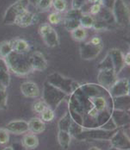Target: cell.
Instances as JSON below:
<instances>
[{
    "label": "cell",
    "instance_id": "cell-1",
    "mask_svg": "<svg viewBox=\"0 0 130 150\" xmlns=\"http://www.w3.org/2000/svg\"><path fill=\"white\" fill-rule=\"evenodd\" d=\"M68 112L72 120L84 129L100 128L111 118L113 98L100 84L86 83L69 96Z\"/></svg>",
    "mask_w": 130,
    "mask_h": 150
},
{
    "label": "cell",
    "instance_id": "cell-2",
    "mask_svg": "<svg viewBox=\"0 0 130 150\" xmlns=\"http://www.w3.org/2000/svg\"><path fill=\"white\" fill-rule=\"evenodd\" d=\"M4 59L9 71L17 76H25L33 71L28 53L12 51Z\"/></svg>",
    "mask_w": 130,
    "mask_h": 150
},
{
    "label": "cell",
    "instance_id": "cell-3",
    "mask_svg": "<svg viewBox=\"0 0 130 150\" xmlns=\"http://www.w3.org/2000/svg\"><path fill=\"white\" fill-rule=\"evenodd\" d=\"M48 83L51 85L60 89L69 96L79 87L80 83L75 81L71 78H66L59 73H53L47 76V80Z\"/></svg>",
    "mask_w": 130,
    "mask_h": 150
},
{
    "label": "cell",
    "instance_id": "cell-4",
    "mask_svg": "<svg viewBox=\"0 0 130 150\" xmlns=\"http://www.w3.org/2000/svg\"><path fill=\"white\" fill-rule=\"evenodd\" d=\"M67 97H69L68 95L51 85L47 82H45L44 84L42 100L47 104L48 107L53 109V111L58 108L62 102Z\"/></svg>",
    "mask_w": 130,
    "mask_h": 150
},
{
    "label": "cell",
    "instance_id": "cell-5",
    "mask_svg": "<svg viewBox=\"0 0 130 150\" xmlns=\"http://www.w3.org/2000/svg\"><path fill=\"white\" fill-rule=\"evenodd\" d=\"M116 130L117 129L115 130H105L101 128L83 129L74 138L78 140H110Z\"/></svg>",
    "mask_w": 130,
    "mask_h": 150
},
{
    "label": "cell",
    "instance_id": "cell-6",
    "mask_svg": "<svg viewBox=\"0 0 130 150\" xmlns=\"http://www.w3.org/2000/svg\"><path fill=\"white\" fill-rule=\"evenodd\" d=\"M28 0H18L13 4L6 11L3 22L5 24H15L16 19L24 11L28 10Z\"/></svg>",
    "mask_w": 130,
    "mask_h": 150
},
{
    "label": "cell",
    "instance_id": "cell-7",
    "mask_svg": "<svg viewBox=\"0 0 130 150\" xmlns=\"http://www.w3.org/2000/svg\"><path fill=\"white\" fill-rule=\"evenodd\" d=\"M112 14L114 21L121 26L129 22V11L123 0H114L112 6Z\"/></svg>",
    "mask_w": 130,
    "mask_h": 150
},
{
    "label": "cell",
    "instance_id": "cell-8",
    "mask_svg": "<svg viewBox=\"0 0 130 150\" xmlns=\"http://www.w3.org/2000/svg\"><path fill=\"white\" fill-rule=\"evenodd\" d=\"M39 33L43 42L48 47L55 48L60 45V39L58 33L54 28L48 23L40 25Z\"/></svg>",
    "mask_w": 130,
    "mask_h": 150
},
{
    "label": "cell",
    "instance_id": "cell-9",
    "mask_svg": "<svg viewBox=\"0 0 130 150\" xmlns=\"http://www.w3.org/2000/svg\"><path fill=\"white\" fill-rule=\"evenodd\" d=\"M112 147L118 150L130 149V138L124 128H118L110 140Z\"/></svg>",
    "mask_w": 130,
    "mask_h": 150
},
{
    "label": "cell",
    "instance_id": "cell-10",
    "mask_svg": "<svg viewBox=\"0 0 130 150\" xmlns=\"http://www.w3.org/2000/svg\"><path fill=\"white\" fill-rule=\"evenodd\" d=\"M103 49V44L94 45L90 42L83 43L80 47V57L84 60H91L98 56Z\"/></svg>",
    "mask_w": 130,
    "mask_h": 150
},
{
    "label": "cell",
    "instance_id": "cell-11",
    "mask_svg": "<svg viewBox=\"0 0 130 150\" xmlns=\"http://www.w3.org/2000/svg\"><path fill=\"white\" fill-rule=\"evenodd\" d=\"M97 80L98 84L109 89L118 79L117 75L113 69H100L98 74Z\"/></svg>",
    "mask_w": 130,
    "mask_h": 150
},
{
    "label": "cell",
    "instance_id": "cell-12",
    "mask_svg": "<svg viewBox=\"0 0 130 150\" xmlns=\"http://www.w3.org/2000/svg\"><path fill=\"white\" fill-rule=\"evenodd\" d=\"M108 90L112 98L129 95V80L127 78L117 80Z\"/></svg>",
    "mask_w": 130,
    "mask_h": 150
},
{
    "label": "cell",
    "instance_id": "cell-13",
    "mask_svg": "<svg viewBox=\"0 0 130 150\" xmlns=\"http://www.w3.org/2000/svg\"><path fill=\"white\" fill-rule=\"evenodd\" d=\"M107 54L110 57L112 61L113 69L115 74H119L121 71L125 67V62H124V54L118 49H112L108 51Z\"/></svg>",
    "mask_w": 130,
    "mask_h": 150
},
{
    "label": "cell",
    "instance_id": "cell-14",
    "mask_svg": "<svg viewBox=\"0 0 130 150\" xmlns=\"http://www.w3.org/2000/svg\"><path fill=\"white\" fill-rule=\"evenodd\" d=\"M130 111L114 109L111 119L117 128H124L129 125Z\"/></svg>",
    "mask_w": 130,
    "mask_h": 150
},
{
    "label": "cell",
    "instance_id": "cell-15",
    "mask_svg": "<svg viewBox=\"0 0 130 150\" xmlns=\"http://www.w3.org/2000/svg\"><path fill=\"white\" fill-rule=\"evenodd\" d=\"M29 57L33 71H43L47 69L48 67L47 60L42 52L39 51H33L29 55Z\"/></svg>",
    "mask_w": 130,
    "mask_h": 150
},
{
    "label": "cell",
    "instance_id": "cell-16",
    "mask_svg": "<svg viewBox=\"0 0 130 150\" xmlns=\"http://www.w3.org/2000/svg\"><path fill=\"white\" fill-rule=\"evenodd\" d=\"M38 21H39V17L37 14L26 10L19 15V17L15 20V24L20 27L26 28L36 24Z\"/></svg>",
    "mask_w": 130,
    "mask_h": 150
},
{
    "label": "cell",
    "instance_id": "cell-17",
    "mask_svg": "<svg viewBox=\"0 0 130 150\" xmlns=\"http://www.w3.org/2000/svg\"><path fill=\"white\" fill-rule=\"evenodd\" d=\"M5 128L9 133L14 134H23L28 132V122L24 120L11 121L6 125Z\"/></svg>",
    "mask_w": 130,
    "mask_h": 150
},
{
    "label": "cell",
    "instance_id": "cell-18",
    "mask_svg": "<svg viewBox=\"0 0 130 150\" xmlns=\"http://www.w3.org/2000/svg\"><path fill=\"white\" fill-rule=\"evenodd\" d=\"M20 91L26 98H35L40 96L39 86L35 82L32 81L23 82L20 86Z\"/></svg>",
    "mask_w": 130,
    "mask_h": 150
},
{
    "label": "cell",
    "instance_id": "cell-19",
    "mask_svg": "<svg viewBox=\"0 0 130 150\" xmlns=\"http://www.w3.org/2000/svg\"><path fill=\"white\" fill-rule=\"evenodd\" d=\"M28 132L30 133L40 134L45 132L46 129L45 122L40 118H32L28 122Z\"/></svg>",
    "mask_w": 130,
    "mask_h": 150
},
{
    "label": "cell",
    "instance_id": "cell-20",
    "mask_svg": "<svg viewBox=\"0 0 130 150\" xmlns=\"http://www.w3.org/2000/svg\"><path fill=\"white\" fill-rule=\"evenodd\" d=\"M114 109L130 111V96L129 95L113 98Z\"/></svg>",
    "mask_w": 130,
    "mask_h": 150
},
{
    "label": "cell",
    "instance_id": "cell-21",
    "mask_svg": "<svg viewBox=\"0 0 130 150\" xmlns=\"http://www.w3.org/2000/svg\"><path fill=\"white\" fill-rule=\"evenodd\" d=\"M13 51L20 53H28L30 51V45L27 41L22 38H15L11 40Z\"/></svg>",
    "mask_w": 130,
    "mask_h": 150
},
{
    "label": "cell",
    "instance_id": "cell-22",
    "mask_svg": "<svg viewBox=\"0 0 130 150\" xmlns=\"http://www.w3.org/2000/svg\"><path fill=\"white\" fill-rule=\"evenodd\" d=\"M22 144L26 149H33L39 145V140L35 134H27L23 137Z\"/></svg>",
    "mask_w": 130,
    "mask_h": 150
},
{
    "label": "cell",
    "instance_id": "cell-23",
    "mask_svg": "<svg viewBox=\"0 0 130 150\" xmlns=\"http://www.w3.org/2000/svg\"><path fill=\"white\" fill-rule=\"evenodd\" d=\"M71 136L69 132L65 130H58V141L63 149H67L70 146Z\"/></svg>",
    "mask_w": 130,
    "mask_h": 150
},
{
    "label": "cell",
    "instance_id": "cell-24",
    "mask_svg": "<svg viewBox=\"0 0 130 150\" xmlns=\"http://www.w3.org/2000/svg\"><path fill=\"white\" fill-rule=\"evenodd\" d=\"M80 25L81 27L85 29L87 28H91L93 27L95 23V19L91 15L89 14H83L79 20Z\"/></svg>",
    "mask_w": 130,
    "mask_h": 150
},
{
    "label": "cell",
    "instance_id": "cell-25",
    "mask_svg": "<svg viewBox=\"0 0 130 150\" xmlns=\"http://www.w3.org/2000/svg\"><path fill=\"white\" fill-rule=\"evenodd\" d=\"M72 120L71 118L69 113L68 111L65 113L64 116L60 118L58 122V129L59 130H65L69 132V129L71 124Z\"/></svg>",
    "mask_w": 130,
    "mask_h": 150
},
{
    "label": "cell",
    "instance_id": "cell-26",
    "mask_svg": "<svg viewBox=\"0 0 130 150\" xmlns=\"http://www.w3.org/2000/svg\"><path fill=\"white\" fill-rule=\"evenodd\" d=\"M71 35L73 39L76 40V41L83 42L87 38V33L85 28L80 26V27L76 28L75 30H72L71 32Z\"/></svg>",
    "mask_w": 130,
    "mask_h": 150
},
{
    "label": "cell",
    "instance_id": "cell-27",
    "mask_svg": "<svg viewBox=\"0 0 130 150\" xmlns=\"http://www.w3.org/2000/svg\"><path fill=\"white\" fill-rule=\"evenodd\" d=\"M12 51H13V50L11 40L0 43V57L6 58Z\"/></svg>",
    "mask_w": 130,
    "mask_h": 150
},
{
    "label": "cell",
    "instance_id": "cell-28",
    "mask_svg": "<svg viewBox=\"0 0 130 150\" xmlns=\"http://www.w3.org/2000/svg\"><path fill=\"white\" fill-rule=\"evenodd\" d=\"M64 28L71 33L72 30H75L76 28L80 27V25L79 20H78V19L64 18Z\"/></svg>",
    "mask_w": 130,
    "mask_h": 150
},
{
    "label": "cell",
    "instance_id": "cell-29",
    "mask_svg": "<svg viewBox=\"0 0 130 150\" xmlns=\"http://www.w3.org/2000/svg\"><path fill=\"white\" fill-rule=\"evenodd\" d=\"M8 107V94L6 88L0 87V110H6Z\"/></svg>",
    "mask_w": 130,
    "mask_h": 150
},
{
    "label": "cell",
    "instance_id": "cell-30",
    "mask_svg": "<svg viewBox=\"0 0 130 150\" xmlns=\"http://www.w3.org/2000/svg\"><path fill=\"white\" fill-rule=\"evenodd\" d=\"M53 0H37L35 6L36 8L41 12H45L49 9L52 5Z\"/></svg>",
    "mask_w": 130,
    "mask_h": 150
},
{
    "label": "cell",
    "instance_id": "cell-31",
    "mask_svg": "<svg viewBox=\"0 0 130 150\" xmlns=\"http://www.w3.org/2000/svg\"><path fill=\"white\" fill-rule=\"evenodd\" d=\"M41 118L44 122H51L55 118V112L53 109H51L49 107H47L45 110H44L42 112L40 113Z\"/></svg>",
    "mask_w": 130,
    "mask_h": 150
},
{
    "label": "cell",
    "instance_id": "cell-32",
    "mask_svg": "<svg viewBox=\"0 0 130 150\" xmlns=\"http://www.w3.org/2000/svg\"><path fill=\"white\" fill-rule=\"evenodd\" d=\"M48 107L47 104L45 103V102L43 100H39L34 102L33 104L32 105V110L35 111L37 113H41L44 110H45Z\"/></svg>",
    "mask_w": 130,
    "mask_h": 150
},
{
    "label": "cell",
    "instance_id": "cell-33",
    "mask_svg": "<svg viewBox=\"0 0 130 150\" xmlns=\"http://www.w3.org/2000/svg\"><path fill=\"white\" fill-rule=\"evenodd\" d=\"M52 5L58 13L64 12L66 8V2L65 0H53Z\"/></svg>",
    "mask_w": 130,
    "mask_h": 150
},
{
    "label": "cell",
    "instance_id": "cell-34",
    "mask_svg": "<svg viewBox=\"0 0 130 150\" xmlns=\"http://www.w3.org/2000/svg\"><path fill=\"white\" fill-rule=\"evenodd\" d=\"M11 82L10 74L8 71H0V83L2 84L6 88L9 86Z\"/></svg>",
    "mask_w": 130,
    "mask_h": 150
},
{
    "label": "cell",
    "instance_id": "cell-35",
    "mask_svg": "<svg viewBox=\"0 0 130 150\" xmlns=\"http://www.w3.org/2000/svg\"><path fill=\"white\" fill-rule=\"evenodd\" d=\"M10 133L6 128H0V145H6L9 142Z\"/></svg>",
    "mask_w": 130,
    "mask_h": 150
},
{
    "label": "cell",
    "instance_id": "cell-36",
    "mask_svg": "<svg viewBox=\"0 0 130 150\" xmlns=\"http://www.w3.org/2000/svg\"><path fill=\"white\" fill-rule=\"evenodd\" d=\"M48 20H49V22H50L51 24L56 25L58 24L59 23H60L61 20H62V17H61L60 13H52L49 15V17H48Z\"/></svg>",
    "mask_w": 130,
    "mask_h": 150
},
{
    "label": "cell",
    "instance_id": "cell-37",
    "mask_svg": "<svg viewBox=\"0 0 130 150\" xmlns=\"http://www.w3.org/2000/svg\"><path fill=\"white\" fill-rule=\"evenodd\" d=\"M87 0H73L72 8L81 9L87 3Z\"/></svg>",
    "mask_w": 130,
    "mask_h": 150
},
{
    "label": "cell",
    "instance_id": "cell-38",
    "mask_svg": "<svg viewBox=\"0 0 130 150\" xmlns=\"http://www.w3.org/2000/svg\"><path fill=\"white\" fill-rule=\"evenodd\" d=\"M101 10H102V6L98 2L95 3L91 7L90 13L91 15H96L100 13Z\"/></svg>",
    "mask_w": 130,
    "mask_h": 150
},
{
    "label": "cell",
    "instance_id": "cell-39",
    "mask_svg": "<svg viewBox=\"0 0 130 150\" xmlns=\"http://www.w3.org/2000/svg\"><path fill=\"white\" fill-rule=\"evenodd\" d=\"M100 128L105 130H115L116 129H118L111 118L107 121V122L105 123L104 125L101 127Z\"/></svg>",
    "mask_w": 130,
    "mask_h": 150
},
{
    "label": "cell",
    "instance_id": "cell-40",
    "mask_svg": "<svg viewBox=\"0 0 130 150\" xmlns=\"http://www.w3.org/2000/svg\"><path fill=\"white\" fill-rule=\"evenodd\" d=\"M0 71H10L8 67L6 64L4 58L0 57Z\"/></svg>",
    "mask_w": 130,
    "mask_h": 150
},
{
    "label": "cell",
    "instance_id": "cell-41",
    "mask_svg": "<svg viewBox=\"0 0 130 150\" xmlns=\"http://www.w3.org/2000/svg\"><path fill=\"white\" fill-rule=\"evenodd\" d=\"M89 42L94 45H102V44H103L102 39H101L100 37H98V36H95V37H93Z\"/></svg>",
    "mask_w": 130,
    "mask_h": 150
},
{
    "label": "cell",
    "instance_id": "cell-42",
    "mask_svg": "<svg viewBox=\"0 0 130 150\" xmlns=\"http://www.w3.org/2000/svg\"><path fill=\"white\" fill-rule=\"evenodd\" d=\"M12 147L13 150H26L24 145L20 143H15L12 145Z\"/></svg>",
    "mask_w": 130,
    "mask_h": 150
},
{
    "label": "cell",
    "instance_id": "cell-43",
    "mask_svg": "<svg viewBox=\"0 0 130 150\" xmlns=\"http://www.w3.org/2000/svg\"><path fill=\"white\" fill-rule=\"evenodd\" d=\"M130 55L129 52H128L127 54L124 55V62H125V64L127 66H129L130 64Z\"/></svg>",
    "mask_w": 130,
    "mask_h": 150
},
{
    "label": "cell",
    "instance_id": "cell-44",
    "mask_svg": "<svg viewBox=\"0 0 130 150\" xmlns=\"http://www.w3.org/2000/svg\"><path fill=\"white\" fill-rule=\"evenodd\" d=\"M36 1H37V0H28V3L31 4L33 6H35Z\"/></svg>",
    "mask_w": 130,
    "mask_h": 150
},
{
    "label": "cell",
    "instance_id": "cell-45",
    "mask_svg": "<svg viewBox=\"0 0 130 150\" xmlns=\"http://www.w3.org/2000/svg\"><path fill=\"white\" fill-rule=\"evenodd\" d=\"M87 1H89V2H90V3L95 4V3H97L98 1V0H87Z\"/></svg>",
    "mask_w": 130,
    "mask_h": 150
},
{
    "label": "cell",
    "instance_id": "cell-46",
    "mask_svg": "<svg viewBox=\"0 0 130 150\" xmlns=\"http://www.w3.org/2000/svg\"><path fill=\"white\" fill-rule=\"evenodd\" d=\"M3 150H13V149L12 146H8V147H5Z\"/></svg>",
    "mask_w": 130,
    "mask_h": 150
},
{
    "label": "cell",
    "instance_id": "cell-47",
    "mask_svg": "<svg viewBox=\"0 0 130 150\" xmlns=\"http://www.w3.org/2000/svg\"><path fill=\"white\" fill-rule=\"evenodd\" d=\"M89 150H101V149H100L99 148H98L96 147H91Z\"/></svg>",
    "mask_w": 130,
    "mask_h": 150
},
{
    "label": "cell",
    "instance_id": "cell-48",
    "mask_svg": "<svg viewBox=\"0 0 130 150\" xmlns=\"http://www.w3.org/2000/svg\"><path fill=\"white\" fill-rule=\"evenodd\" d=\"M109 150H118V149H116V148H115V147H112H112L110 148V149H109Z\"/></svg>",
    "mask_w": 130,
    "mask_h": 150
},
{
    "label": "cell",
    "instance_id": "cell-49",
    "mask_svg": "<svg viewBox=\"0 0 130 150\" xmlns=\"http://www.w3.org/2000/svg\"><path fill=\"white\" fill-rule=\"evenodd\" d=\"M129 150H130V149H129Z\"/></svg>",
    "mask_w": 130,
    "mask_h": 150
}]
</instances>
